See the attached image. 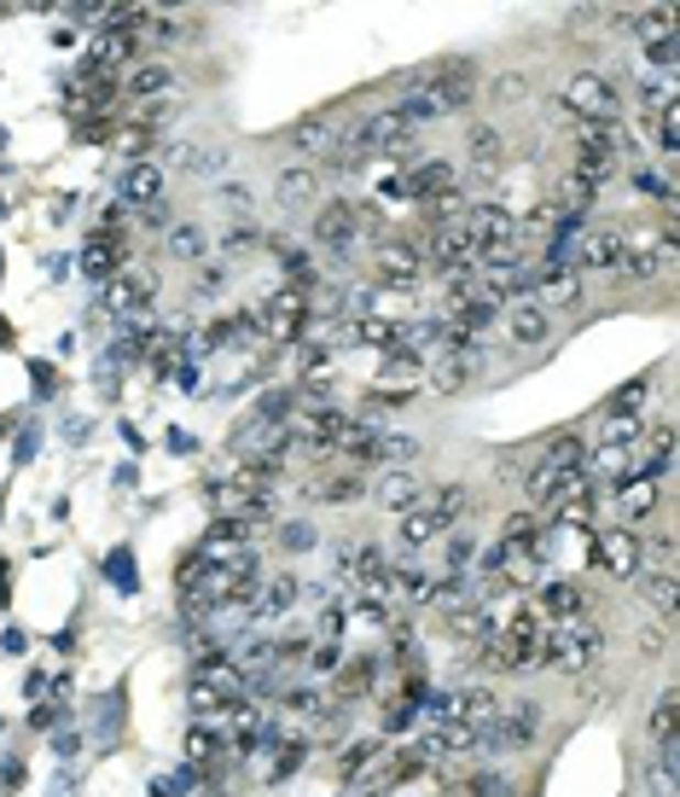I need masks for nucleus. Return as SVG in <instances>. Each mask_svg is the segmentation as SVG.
<instances>
[{
  "label": "nucleus",
  "instance_id": "9",
  "mask_svg": "<svg viewBox=\"0 0 680 797\" xmlns=\"http://www.w3.org/2000/svg\"><path fill=\"white\" fill-rule=\"evenodd\" d=\"M564 106H570V117H575V122H616V111H623V99H616V88H611L605 76L582 70V76H570Z\"/></svg>",
  "mask_w": 680,
  "mask_h": 797
},
{
  "label": "nucleus",
  "instance_id": "54",
  "mask_svg": "<svg viewBox=\"0 0 680 797\" xmlns=\"http://www.w3.org/2000/svg\"><path fill=\"white\" fill-rule=\"evenodd\" d=\"M221 285H227V269H204L198 274V292H221Z\"/></svg>",
  "mask_w": 680,
  "mask_h": 797
},
{
  "label": "nucleus",
  "instance_id": "36",
  "mask_svg": "<svg viewBox=\"0 0 680 797\" xmlns=\"http://www.w3.org/2000/svg\"><path fill=\"white\" fill-rule=\"evenodd\" d=\"M373 681H379V658H355V664H343L338 669V699L349 705V699H361V692H373Z\"/></svg>",
  "mask_w": 680,
  "mask_h": 797
},
{
  "label": "nucleus",
  "instance_id": "19",
  "mask_svg": "<svg viewBox=\"0 0 680 797\" xmlns=\"http://www.w3.org/2000/svg\"><path fill=\"white\" fill-rule=\"evenodd\" d=\"M292 140H297V152H315V157L332 163V157H338V146H343L349 134L338 129V117H332V111H320V117H303Z\"/></svg>",
  "mask_w": 680,
  "mask_h": 797
},
{
  "label": "nucleus",
  "instance_id": "48",
  "mask_svg": "<svg viewBox=\"0 0 680 797\" xmlns=\"http://www.w3.org/2000/svg\"><path fill=\"white\" fill-rule=\"evenodd\" d=\"M251 251H262V233L256 228H233L221 239V256H251Z\"/></svg>",
  "mask_w": 680,
  "mask_h": 797
},
{
  "label": "nucleus",
  "instance_id": "5",
  "mask_svg": "<svg viewBox=\"0 0 680 797\" xmlns=\"http://www.w3.org/2000/svg\"><path fill=\"white\" fill-rule=\"evenodd\" d=\"M407 146H414V122H407L396 106L390 111H373V117H361V129L349 134V152H355L361 163L366 157H407Z\"/></svg>",
  "mask_w": 680,
  "mask_h": 797
},
{
  "label": "nucleus",
  "instance_id": "41",
  "mask_svg": "<svg viewBox=\"0 0 680 797\" xmlns=\"http://www.w3.org/2000/svg\"><path fill=\"white\" fill-rule=\"evenodd\" d=\"M634 193H640V198H657V204H674V175H669V163H663V170L640 163V170H634Z\"/></svg>",
  "mask_w": 680,
  "mask_h": 797
},
{
  "label": "nucleus",
  "instance_id": "1",
  "mask_svg": "<svg viewBox=\"0 0 680 797\" xmlns=\"http://www.w3.org/2000/svg\"><path fill=\"white\" fill-rule=\"evenodd\" d=\"M478 99V65L471 58H448V65H430L414 76V88L402 94V117L407 122H430V117H453Z\"/></svg>",
  "mask_w": 680,
  "mask_h": 797
},
{
  "label": "nucleus",
  "instance_id": "45",
  "mask_svg": "<svg viewBox=\"0 0 680 797\" xmlns=\"http://www.w3.org/2000/svg\"><path fill=\"white\" fill-rule=\"evenodd\" d=\"M640 432H646V419H634V414H605L600 443H640Z\"/></svg>",
  "mask_w": 680,
  "mask_h": 797
},
{
  "label": "nucleus",
  "instance_id": "2",
  "mask_svg": "<svg viewBox=\"0 0 680 797\" xmlns=\"http://www.w3.org/2000/svg\"><path fill=\"white\" fill-rule=\"evenodd\" d=\"M547 618L529 605H512V618L483 641V664L501 669V676H524V669H541V641H547Z\"/></svg>",
  "mask_w": 680,
  "mask_h": 797
},
{
  "label": "nucleus",
  "instance_id": "44",
  "mask_svg": "<svg viewBox=\"0 0 680 797\" xmlns=\"http://www.w3.org/2000/svg\"><path fill=\"white\" fill-rule=\"evenodd\" d=\"M379 751H384L379 740H349V745H343V757H338V774H343V780H355V774L379 757Z\"/></svg>",
  "mask_w": 680,
  "mask_h": 797
},
{
  "label": "nucleus",
  "instance_id": "51",
  "mask_svg": "<svg viewBox=\"0 0 680 797\" xmlns=\"http://www.w3.org/2000/svg\"><path fill=\"white\" fill-rule=\"evenodd\" d=\"M221 204H227V210H233V216H244V210H251V187H244V181H221V193H216Z\"/></svg>",
  "mask_w": 680,
  "mask_h": 797
},
{
  "label": "nucleus",
  "instance_id": "11",
  "mask_svg": "<svg viewBox=\"0 0 680 797\" xmlns=\"http://www.w3.org/2000/svg\"><path fill=\"white\" fill-rule=\"evenodd\" d=\"M373 269H379V280H384V285H407V292H414V280L425 274L419 239H379Z\"/></svg>",
  "mask_w": 680,
  "mask_h": 797
},
{
  "label": "nucleus",
  "instance_id": "27",
  "mask_svg": "<svg viewBox=\"0 0 680 797\" xmlns=\"http://www.w3.org/2000/svg\"><path fill=\"white\" fill-rule=\"evenodd\" d=\"M582 611H588V600H582L575 582H547L541 588V618L547 623H582Z\"/></svg>",
  "mask_w": 680,
  "mask_h": 797
},
{
  "label": "nucleus",
  "instance_id": "57",
  "mask_svg": "<svg viewBox=\"0 0 680 797\" xmlns=\"http://www.w3.org/2000/svg\"><path fill=\"white\" fill-rule=\"evenodd\" d=\"M494 797H518V791H506V786H494Z\"/></svg>",
  "mask_w": 680,
  "mask_h": 797
},
{
  "label": "nucleus",
  "instance_id": "33",
  "mask_svg": "<svg viewBox=\"0 0 680 797\" xmlns=\"http://www.w3.org/2000/svg\"><path fill=\"white\" fill-rule=\"evenodd\" d=\"M129 99H157V94H175V70L169 65H134L129 81H122Z\"/></svg>",
  "mask_w": 680,
  "mask_h": 797
},
{
  "label": "nucleus",
  "instance_id": "53",
  "mask_svg": "<svg viewBox=\"0 0 680 797\" xmlns=\"http://www.w3.org/2000/svg\"><path fill=\"white\" fill-rule=\"evenodd\" d=\"M111 577L134 588V554H117V559H111Z\"/></svg>",
  "mask_w": 680,
  "mask_h": 797
},
{
  "label": "nucleus",
  "instance_id": "50",
  "mask_svg": "<svg viewBox=\"0 0 680 797\" xmlns=\"http://www.w3.org/2000/svg\"><path fill=\"white\" fill-rule=\"evenodd\" d=\"M494 786H501L494 774H471V780H453L442 797H494Z\"/></svg>",
  "mask_w": 680,
  "mask_h": 797
},
{
  "label": "nucleus",
  "instance_id": "39",
  "mask_svg": "<svg viewBox=\"0 0 680 797\" xmlns=\"http://www.w3.org/2000/svg\"><path fill=\"white\" fill-rule=\"evenodd\" d=\"M373 460H379V466H402V472H407V466L419 460V443H414V437H402V432H379Z\"/></svg>",
  "mask_w": 680,
  "mask_h": 797
},
{
  "label": "nucleus",
  "instance_id": "49",
  "mask_svg": "<svg viewBox=\"0 0 680 797\" xmlns=\"http://www.w3.org/2000/svg\"><path fill=\"white\" fill-rule=\"evenodd\" d=\"M216 751H221V740H216L210 728H193V733H187V757H193V763H216Z\"/></svg>",
  "mask_w": 680,
  "mask_h": 797
},
{
  "label": "nucleus",
  "instance_id": "28",
  "mask_svg": "<svg viewBox=\"0 0 680 797\" xmlns=\"http://www.w3.org/2000/svg\"><path fill=\"white\" fill-rule=\"evenodd\" d=\"M419 373H425V361H419V356H407V350H390V356H384V373H379V379H384V396H402V391L414 396Z\"/></svg>",
  "mask_w": 680,
  "mask_h": 797
},
{
  "label": "nucleus",
  "instance_id": "18",
  "mask_svg": "<svg viewBox=\"0 0 680 797\" xmlns=\"http://www.w3.org/2000/svg\"><path fill=\"white\" fill-rule=\"evenodd\" d=\"M593 198H600V187H593V181H582V175H564L559 181V193L547 198V210L564 221V228H582V216L593 210Z\"/></svg>",
  "mask_w": 680,
  "mask_h": 797
},
{
  "label": "nucleus",
  "instance_id": "14",
  "mask_svg": "<svg viewBox=\"0 0 680 797\" xmlns=\"http://www.w3.org/2000/svg\"><path fill=\"white\" fill-rule=\"evenodd\" d=\"M122 262H129V239H122L117 228L94 233L88 244H81V274H88V280H117Z\"/></svg>",
  "mask_w": 680,
  "mask_h": 797
},
{
  "label": "nucleus",
  "instance_id": "15",
  "mask_svg": "<svg viewBox=\"0 0 680 797\" xmlns=\"http://www.w3.org/2000/svg\"><path fill=\"white\" fill-rule=\"evenodd\" d=\"M152 303H157V280H152V274H117V280H111V292H106V309L122 315V320L146 315Z\"/></svg>",
  "mask_w": 680,
  "mask_h": 797
},
{
  "label": "nucleus",
  "instance_id": "30",
  "mask_svg": "<svg viewBox=\"0 0 680 797\" xmlns=\"http://www.w3.org/2000/svg\"><path fill=\"white\" fill-rule=\"evenodd\" d=\"M541 466H552V472H588V443L575 432H559L541 448Z\"/></svg>",
  "mask_w": 680,
  "mask_h": 797
},
{
  "label": "nucleus",
  "instance_id": "23",
  "mask_svg": "<svg viewBox=\"0 0 680 797\" xmlns=\"http://www.w3.org/2000/svg\"><path fill=\"white\" fill-rule=\"evenodd\" d=\"M506 338H512V343H524V350L547 343V338H552V320H547L541 303H512V315H506Z\"/></svg>",
  "mask_w": 680,
  "mask_h": 797
},
{
  "label": "nucleus",
  "instance_id": "34",
  "mask_svg": "<svg viewBox=\"0 0 680 797\" xmlns=\"http://www.w3.org/2000/svg\"><path fill=\"white\" fill-rule=\"evenodd\" d=\"M541 542H547V518L541 513H512L501 524V547H535V554H541Z\"/></svg>",
  "mask_w": 680,
  "mask_h": 797
},
{
  "label": "nucleus",
  "instance_id": "24",
  "mask_svg": "<svg viewBox=\"0 0 680 797\" xmlns=\"http://www.w3.org/2000/svg\"><path fill=\"white\" fill-rule=\"evenodd\" d=\"M292 605H297V577H292V570H279L274 582L251 594V618H256V623H274V618H285Z\"/></svg>",
  "mask_w": 680,
  "mask_h": 797
},
{
  "label": "nucleus",
  "instance_id": "20",
  "mask_svg": "<svg viewBox=\"0 0 680 797\" xmlns=\"http://www.w3.org/2000/svg\"><path fill=\"white\" fill-rule=\"evenodd\" d=\"M308 501H326V506H349V501H361L366 495V472L361 466H343V472H326L303 489Z\"/></svg>",
  "mask_w": 680,
  "mask_h": 797
},
{
  "label": "nucleus",
  "instance_id": "32",
  "mask_svg": "<svg viewBox=\"0 0 680 797\" xmlns=\"http://www.w3.org/2000/svg\"><path fill=\"white\" fill-rule=\"evenodd\" d=\"M442 518H430V513H419V506H407V513H396V542L414 554V547H425V542H437L442 536Z\"/></svg>",
  "mask_w": 680,
  "mask_h": 797
},
{
  "label": "nucleus",
  "instance_id": "56",
  "mask_svg": "<svg viewBox=\"0 0 680 797\" xmlns=\"http://www.w3.org/2000/svg\"><path fill=\"white\" fill-rule=\"evenodd\" d=\"M308 542H315V536H308L303 524H285V547H308Z\"/></svg>",
  "mask_w": 680,
  "mask_h": 797
},
{
  "label": "nucleus",
  "instance_id": "38",
  "mask_svg": "<svg viewBox=\"0 0 680 797\" xmlns=\"http://www.w3.org/2000/svg\"><path fill=\"white\" fill-rule=\"evenodd\" d=\"M623 24H628L634 35H646V47H651V41H669V35H674V12H669V7H646V12H628Z\"/></svg>",
  "mask_w": 680,
  "mask_h": 797
},
{
  "label": "nucleus",
  "instance_id": "8",
  "mask_svg": "<svg viewBox=\"0 0 680 797\" xmlns=\"http://www.w3.org/2000/svg\"><path fill=\"white\" fill-rule=\"evenodd\" d=\"M616 256H623V233L616 228H575L564 251L575 274H616Z\"/></svg>",
  "mask_w": 680,
  "mask_h": 797
},
{
  "label": "nucleus",
  "instance_id": "47",
  "mask_svg": "<svg viewBox=\"0 0 680 797\" xmlns=\"http://www.w3.org/2000/svg\"><path fill=\"white\" fill-rule=\"evenodd\" d=\"M646 396H651V379H634V384H623V391L611 396V414H634Z\"/></svg>",
  "mask_w": 680,
  "mask_h": 797
},
{
  "label": "nucleus",
  "instance_id": "40",
  "mask_svg": "<svg viewBox=\"0 0 680 797\" xmlns=\"http://www.w3.org/2000/svg\"><path fill=\"white\" fill-rule=\"evenodd\" d=\"M419 489H425V483H419L414 472H390V478L379 483V501L390 506V513H407V506L419 501Z\"/></svg>",
  "mask_w": 680,
  "mask_h": 797
},
{
  "label": "nucleus",
  "instance_id": "37",
  "mask_svg": "<svg viewBox=\"0 0 680 797\" xmlns=\"http://www.w3.org/2000/svg\"><path fill=\"white\" fill-rule=\"evenodd\" d=\"M634 582H640V600L669 618V611H674V570H640Z\"/></svg>",
  "mask_w": 680,
  "mask_h": 797
},
{
  "label": "nucleus",
  "instance_id": "4",
  "mask_svg": "<svg viewBox=\"0 0 680 797\" xmlns=\"http://www.w3.org/2000/svg\"><path fill=\"white\" fill-rule=\"evenodd\" d=\"M535 733H541V705L535 699H506V705H494V717L483 728V751H524L535 745Z\"/></svg>",
  "mask_w": 680,
  "mask_h": 797
},
{
  "label": "nucleus",
  "instance_id": "7",
  "mask_svg": "<svg viewBox=\"0 0 680 797\" xmlns=\"http://www.w3.org/2000/svg\"><path fill=\"white\" fill-rule=\"evenodd\" d=\"M582 554H588V565H600L605 577H634V570H640V529L611 524L600 536H588Z\"/></svg>",
  "mask_w": 680,
  "mask_h": 797
},
{
  "label": "nucleus",
  "instance_id": "3",
  "mask_svg": "<svg viewBox=\"0 0 680 797\" xmlns=\"http://www.w3.org/2000/svg\"><path fill=\"white\" fill-rule=\"evenodd\" d=\"M605 658V629L593 623H552L541 641V669H559V676H582Z\"/></svg>",
  "mask_w": 680,
  "mask_h": 797
},
{
  "label": "nucleus",
  "instance_id": "29",
  "mask_svg": "<svg viewBox=\"0 0 680 797\" xmlns=\"http://www.w3.org/2000/svg\"><path fill=\"white\" fill-rule=\"evenodd\" d=\"M163 251H169L175 262H198L204 251H210V233H204L198 221H175V228H163Z\"/></svg>",
  "mask_w": 680,
  "mask_h": 797
},
{
  "label": "nucleus",
  "instance_id": "55",
  "mask_svg": "<svg viewBox=\"0 0 680 797\" xmlns=\"http://www.w3.org/2000/svg\"><path fill=\"white\" fill-rule=\"evenodd\" d=\"M379 193H384V198H407V175H384Z\"/></svg>",
  "mask_w": 680,
  "mask_h": 797
},
{
  "label": "nucleus",
  "instance_id": "26",
  "mask_svg": "<svg viewBox=\"0 0 680 797\" xmlns=\"http://www.w3.org/2000/svg\"><path fill=\"white\" fill-rule=\"evenodd\" d=\"M460 181H453V163H419V170H407V198H419V204H430V198H442V193H453Z\"/></svg>",
  "mask_w": 680,
  "mask_h": 797
},
{
  "label": "nucleus",
  "instance_id": "52",
  "mask_svg": "<svg viewBox=\"0 0 680 797\" xmlns=\"http://www.w3.org/2000/svg\"><path fill=\"white\" fill-rule=\"evenodd\" d=\"M338 635H343V611H320V641L338 646Z\"/></svg>",
  "mask_w": 680,
  "mask_h": 797
},
{
  "label": "nucleus",
  "instance_id": "21",
  "mask_svg": "<svg viewBox=\"0 0 680 797\" xmlns=\"http://www.w3.org/2000/svg\"><path fill=\"white\" fill-rule=\"evenodd\" d=\"M651 513H657V483L651 478L616 483V518H623V529H640Z\"/></svg>",
  "mask_w": 680,
  "mask_h": 797
},
{
  "label": "nucleus",
  "instance_id": "16",
  "mask_svg": "<svg viewBox=\"0 0 680 797\" xmlns=\"http://www.w3.org/2000/svg\"><path fill=\"white\" fill-rule=\"evenodd\" d=\"M535 292H541V309H575L582 303V274L570 262H547V269H535Z\"/></svg>",
  "mask_w": 680,
  "mask_h": 797
},
{
  "label": "nucleus",
  "instance_id": "46",
  "mask_svg": "<svg viewBox=\"0 0 680 797\" xmlns=\"http://www.w3.org/2000/svg\"><path fill=\"white\" fill-rule=\"evenodd\" d=\"M651 122H657V146H663V157H674V152H680V99H674L669 111H657Z\"/></svg>",
  "mask_w": 680,
  "mask_h": 797
},
{
  "label": "nucleus",
  "instance_id": "25",
  "mask_svg": "<svg viewBox=\"0 0 680 797\" xmlns=\"http://www.w3.org/2000/svg\"><path fill=\"white\" fill-rule=\"evenodd\" d=\"M315 193H320V175L308 170V163H292V170L274 181V198L285 210H315Z\"/></svg>",
  "mask_w": 680,
  "mask_h": 797
},
{
  "label": "nucleus",
  "instance_id": "17",
  "mask_svg": "<svg viewBox=\"0 0 680 797\" xmlns=\"http://www.w3.org/2000/svg\"><path fill=\"white\" fill-rule=\"evenodd\" d=\"M669 269V251L657 239H628L623 233V256H616V274L623 280H657Z\"/></svg>",
  "mask_w": 680,
  "mask_h": 797
},
{
  "label": "nucleus",
  "instance_id": "6",
  "mask_svg": "<svg viewBox=\"0 0 680 797\" xmlns=\"http://www.w3.org/2000/svg\"><path fill=\"white\" fill-rule=\"evenodd\" d=\"M256 309H262V338L267 343H292L308 326V285H279V292H267L256 303Z\"/></svg>",
  "mask_w": 680,
  "mask_h": 797
},
{
  "label": "nucleus",
  "instance_id": "13",
  "mask_svg": "<svg viewBox=\"0 0 680 797\" xmlns=\"http://www.w3.org/2000/svg\"><path fill=\"white\" fill-rule=\"evenodd\" d=\"M361 239V216H355V204H320V210H315V244H320V251H349V244H355Z\"/></svg>",
  "mask_w": 680,
  "mask_h": 797
},
{
  "label": "nucleus",
  "instance_id": "12",
  "mask_svg": "<svg viewBox=\"0 0 680 797\" xmlns=\"http://www.w3.org/2000/svg\"><path fill=\"white\" fill-rule=\"evenodd\" d=\"M163 187H169V175H163V163H129L117 181V204L122 210H152V204H163Z\"/></svg>",
  "mask_w": 680,
  "mask_h": 797
},
{
  "label": "nucleus",
  "instance_id": "42",
  "mask_svg": "<svg viewBox=\"0 0 680 797\" xmlns=\"http://www.w3.org/2000/svg\"><path fill=\"white\" fill-rule=\"evenodd\" d=\"M471 157H478V170H501L506 163V134L501 129H478L471 134Z\"/></svg>",
  "mask_w": 680,
  "mask_h": 797
},
{
  "label": "nucleus",
  "instance_id": "35",
  "mask_svg": "<svg viewBox=\"0 0 680 797\" xmlns=\"http://www.w3.org/2000/svg\"><path fill=\"white\" fill-rule=\"evenodd\" d=\"M414 506H419V513H430V518H442V524H448V518H460V513H465V489H460V483L419 489V501H414Z\"/></svg>",
  "mask_w": 680,
  "mask_h": 797
},
{
  "label": "nucleus",
  "instance_id": "43",
  "mask_svg": "<svg viewBox=\"0 0 680 797\" xmlns=\"http://www.w3.org/2000/svg\"><path fill=\"white\" fill-rule=\"evenodd\" d=\"M646 728H651V745H657V751L674 745V692H663V699L651 705V722H646Z\"/></svg>",
  "mask_w": 680,
  "mask_h": 797
},
{
  "label": "nucleus",
  "instance_id": "22",
  "mask_svg": "<svg viewBox=\"0 0 680 797\" xmlns=\"http://www.w3.org/2000/svg\"><path fill=\"white\" fill-rule=\"evenodd\" d=\"M478 367H483L478 350H442L437 367H430V384H437L442 396H453V391H465V384H471V373H478Z\"/></svg>",
  "mask_w": 680,
  "mask_h": 797
},
{
  "label": "nucleus",
  "instance_id": "31",
  "mask_svg": "<svg viewBox=\"0 0 680 797\" xmlns=\"http://www.w3.org/2000/svg\"><path fill=\"white\" fill-rule=\"evenodd\" d=\"M169 163L187 170V175H221L227 170V146H198V140H187V146L169 152Z\"/></svg>",
  "mask_w": 680,
  "mask_h": 797
},
{
  "label": "nucleus",
  "instance_id": "10",
  "mask_svg": "<svg viewBox=\"0 0 680 797\" xmlns=\"http://www.w3.org/2000/svg\"><path fill=\"white\" fill-rule=\"evenodd\" d=\"M419 256H425V262H437L448 280H453V274H465V269H478V251H471V239H465L460 221H442V228L419 233Z\"/></svg>",
  "mask_w": 680,
  "mask_h": 797
}]
</instances>
